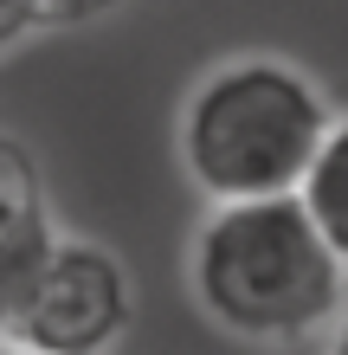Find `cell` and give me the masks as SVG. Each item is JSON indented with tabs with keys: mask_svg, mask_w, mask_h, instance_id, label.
<instances>
[{
	"mask_svg": "<svg viewBox=\"0 0 348 355\" xmlns=\"http://www.w3.org/2000/svg\"><path fill=\"white\" fill-rule=\"evenodd\" d=\"M200 317L245 343H303L342 317L348 265L297 194L213 200L187 252Z\"/></svg>",
	"mask_w": 348,
	"mask_h": 355,
	"instance_id": "obj_1",
	"label": "cell"
},
{
	"mask_svg": "<svg viewBox=\"0 0 348 355\" xmlns=\"http://www.w3.org/2000/svg\"><path fill=\"white\" fill-rule=\"evenodd\" d=\"M329 97L310 71L271 52H239L213 65L181 103V168L207 200H258V194H297L310 155L329 136Z\"/></svg>",
	"mask_w": 348,
	"mask_h": 355,
	"instance_id": "obj_2",
	"label": "cell"
},
{
	"mask_svg": "<svg viewBox=\"0 0 348 355\" xmlns=\"http://www.w3.org/2000/svg\"><path fill=\"white\" fill-rule=\"evenodd\" d=\"M129 329V278L91 239H52V259L39 271L19 336L39 355H97Z\"/></svg>",
	"mask_w": 348,
	"mask_h": 355,
	"instance_id": "obj_3",
	"label": "cell"
},
{
	"mask_svg": "<svg viewBox=\"0 0 348 355\" xmlns=\"http://www.w3.org/2000/svg\"><path fill=\"white\" fill-rule=\"evenodd\" d=\"M52 220H46V194L19 142L0 136V343L19 336L26 297L39 284V271L52 259Z\"/></svg>",
	"mask_w": 348,
	"mask_h": 355,
	"instance_id": "obj_4",
	"label": "cell"
},
{
	"mask_svg": "<svg viewBox=\"0 0 348 355\" xmlns=\"http://www.w3.org/2000/svg\"><path fill=\"white\" fill-rule=\"evenodd\" d=\"M297 200L310 207L322 239H329L342 252V265H348V116L329 123L322 149L310 155V168H303V181H297Z\"/></svg>",
	"mask_w": 348,
	"mask_h": 355,
	"instance_id": "obj_5",
	"label": "cell"
},
{
	"mask_svg": "<svg viewBox=\"0 0 348 355\" xmlns=\"http://www.w3.org/2000/svg\"><path fill=\"white\" fill-rule=\"evenodd\" d=\"M122 0H39V26H84V19H104Z\"/></svg>",
	"mask_w": 348,
	"mask_h": 355,
	"instance_id": "obj_6",
	"label": "cell"
},
{
	"mask_svg": "<svg viewBox=\"0 0 348 355\" xmlns=\"http://www.w3.org/2000/svg\"><path fill=\"white\" fill-rule=\"evenodd\" d=\"M33 26H39V0H0V52L19 46Z\"/></svg>",
	"mask_w": 348,
	"mask_h": 355,
	"instance_id": "obj_7",
	"label": "cell"
},
{
	"mask_svg": "<svg viewBox=\"0 0 348 355\" xmlns=\"http://www.w3.org/2000/svg\"><path fill=\"white\" fill-rule=\"evenodd\" d=\"M329 343H336V349L348 355V310H342V317H336V336H329Z\"/></svg>",
	"mask_w": 348,
	"mask_h": 355,
	"instance_id": "obj_8",
	"label": "cell"
}]
</instances>
